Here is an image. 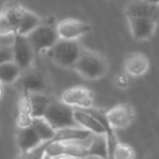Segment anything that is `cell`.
Masks as SVG:
<instances>
[{"label":"cell","mask_w":159,"mask_h":159,"mask_svg":"<svg viewBox=\"0 0 159 159\" xmlns=\"http://www.w3.org/2000/svg\"><path fill=\"white\" fill-rule=\"evenodd\" d=\"M76 125L95 135H104V128L98 118L88 110L74 109Z\"/></svg>","instance_id":"5bb4252c"},{"label":"cell","mask_w":159,"mask_h":159,"mask_svg":"<svg viewBox=\"0 0 159 159\" xmlns=\"http://www.w3.org/2000/svg\"><path fill=\"white\" fill-rule=\"evenodd\" d=\"M13 61L12 46H0V65Z\"/></svg>","instance_id":"d4e9b609"},{"label":"cell","mask_w":159,"mask_h":159,"mask_svg":"<svg viewBox=\"0 0 159 159\" xmlns=\"http://www.w3.org/2000/svg\"><path fill=\"white\" fill-rule=\"evenodd\" d=\"M20 86L21 92L34 93L45 92L48 89V79L45 74L39 69L34 66L21 72L18 81L16 82Z\"/></svg>","instance_id":"ba28073f"},{"label":"cell","mask_w":159,"mask_h":159,"mask_svg":"<svg viewBox=\"0 0 159 159\" xmlns=\"http://www.w3.org/2000/svg\"><path fill=\"white\" fill-rule=\"evenodd\" d=\"M17 114L31 115L32 116L30 93L21 92V94H20V98H19V100L17 102Z\"/></svg>","instance_id":"7402d4cb"},{"label":"cell","mask_w":159,"mask_h":159,"mask_svg":"<svg viewBox=\"0 0 159 159\" xmlns=\"http://www.w3.org/2000/svg\"><path fill=\"white\" fill-rule=\"evenodd\" d=\"M15 138L20 153H31L43 143L32 127L27 129H17Z\"/></svg>","instance_id":"4fadbf2b"},{"label":"cell","mask_w":159,"mask_h":159,"mask_svg":"<svg viewBox=\"0 0 159 159\" xmlns=\"http://www.w3.org/2000/svg\"><path fill=\"white\" fill-rule=\"evenodd\" d=\"M115 85L120 89H126L130 86V76L124 71L119 72L115 75L114 78Z\"/></svg>","instance_id":"603a6c76"},{"label":"cell","mask_w":159,"mask_h":159,"mask_svg":"<svg viewBox=\"0 0 159 159\" xmlns=\"http://www.w3.org/2000/svg\"><path fill=\"white\" fill-rule=\"evenodd\" d=\"M56 25L52 22H42L41 25L26 35L35 54L47 52L60 39Z\"/></svg>","instance_id":"3957f363"},{"label":"cell","mask_w":159,"mask_h":159,"mask_svg":"<svg viewBox=\"0 0 159 159\" xmlns=\"http://www.w3.org/2000/svg\"><path fill=\"white\" fill-rule=\"evenodd\" d=\"M146 1H148V2H150V3H152V4H154V5H157V6H159V0H146Z\"/></svg>","instance_id":"f546056e"},{"label":"cell","mask_w":159,"mask_h":159,"mask_svg":"<svg viewBox=\"0 0 159 159\" xmlns=\"http://www.w3.org/2000/svg\"><path fill=\"white\" fill-rule=\"evenodd\" d=\"M59 37L65 40H77L91 31V25L77 19H64L57 23Z\"/></svg>","instance_id":"9c48e42d"},{"label":"cell","mask_w":159,"mask_h":159,"mask_svg":"<svg viewBox=\"0 0 159 159\" xmlns=\"http://www.w3.org/2000/svg\"><path fill=\"white\" fill-rule=\"evenodd\" d=\"M15 34V31L8 20L0 13V35H8Z\"/></svg>","instance_id":"484cf974"},{"label":"cell","mask_w":159,"mask_h":159,"mask_svg":"<svg viewBox=\"0 0 159 159\" xmlns=\"http://www.w3.org/2000/svg\"><path fill=\"white\" fill-rule=\"evenodd\" d=\"M127 18L140 17L159 20V6L146 0H131L125 9Z\"/></svg>","instance_id":"7c38bea8"},{"label":"cell","mask_w":159,"mask_h":159,"mask_svg":"<svg viewBox=\"0 0 159 159\" xmlns=\"http://www.w3.org/2000/svg\"><path fill=\"white\" fill-rule=\"evenodd\" d=\"M34 117L31 115L17 114L16 116V127L17 129H27L31 128L33 125Z\"/></svg>","instance_id":"cb8c5ba5"},{"label":"cell","mask_w":159,"mask_h":159,"mask_svg":"<svg viewBox=\"0 0 159 159\" xmlns=\"http://www.w3.org/2000/svg\"><path fill=\"white\" fill-rule=\"evenodd\" d=\"M73 69L85 79L98 80L108 73L109 62L102 53L83 48Z\"/></svg>","instance_id":"6da1fadb"},{"label":"cell","mask_w":159,"mask_h":159,"mask_svg":"<svg viewBox=\"0 0 159 159\" xmlns=\"http://www.w3.org/2000/svg\"><path fill=\"white\" fill-rule=\"evenodd\" d=\"M149 68V59L143 52L133 51L125 57L124 69L130 77H141L148 72Z\"/></svg>","instance_id":"8fae6325"},{"label":"cell","mask_w":159,"mask_h":159,"mask_svg":"<svg viewBox=\"0 0 159 159\" xmlns=\"http://www.w3.org/2000/svg\"><path fill=\"white\" fill-rule=\"evenodd\" d=\"M130 33L134 39L145 41L151 39L157 28L158 21L149 18L130 17L128 18Z\"/></svg>","instance_id":"30bf717a"},{"label":"cell","mask_w":159,"mask_h":159,"mask_svg":"<svg viewBox=\"0 0 159 159\" xmlns=\"http://www.w3.org/2000/svg\"><path fill=\"white\" fill-rule=\"evenodd\" d=\"M61 102L73 109L90 110L94 108V94L92 90L83 86H75L65 89L61 96Z\"/></svg>","instance_id":"5b68a950"},{"label":"cell","mask_w":159,"mask_h":159,"mask_svg":"<svg viewBox=\"0 0 159 159\" xmlns=\"http://www.w3.org/2000/svg\"><path fill=\"white\" fill-rule=\"evenodd\" d=\"M42 22L43 21L39 16H37L35 13L24 8L22 15H21L20 21L17 28L16 34L26 36L31 32H33L34 29H36L39 25H41Z\"/></svg>","instance_id":"2e32d148"},{"label":"cell","mask_w":159,"mask_h":159,"mask_svg":"<svg viewBox=\"0 0 159 159\" xmlns=\"http://www.w3.org/2000/svg\"><path fill=\"white\" fill-rule=\"evenodd\" d=\"M32 128L43 143L51 141L56 133V130L44 117H34Z\"/></svg>","instance_id":"ffe728a7"},{"label":"cell","mask_w":159,"mask_h":159,"mask_svg":"<svg viewBox=\"0 0 159 159\" xmlns=\"http://www.w3.org/2000/svg\"><path fill=\"white\" fill-rule=\"evenodd\" d=\"M3 95H4V88H3V84L0 83V101L3 98Z\"/></svg>","instance_id":"f1b7e54d"},{"label":"cell","mask_w":159,"mask_h":159,"mask_svg":"<svg viewBox=\"0 0 159 159\" xmlns=\"http://www.w3.org/2000/svg\"><path fill=\"white\" fill-rule=\"evenodd\" d=\"M53 159H81L77 158V157H72V156H67V155H62V156H59V157H56Z\"/></svg>","instance_id":"83f0119b"},{"label":"cell","mask_w":159,"mask_h":159,"mask_svg":"<svg viewBox=\"0 0 159 159\" xmlns=\"http://www.w3.org/2000/svg\"><path fill=\"white\" fill-rule=\"evenodd\" d=\"M93 134L78 126L65 128L56 130L53 139L48 143L55 142H84L89 139Z\"/></svg>","instance_id":"9a60e30c"},{"label":"cell","mask_w":159,"mask_h":159,"mask_svg":"<svg viewBox=\"0 0 159 159\" xmlns=\"http://www.w3.org/2000/svg\"><path fill=\"white\" fill-rule=\"evenodd\" d=\"M136 152L133 147L128 143H118L115 148L111 159H135Z\"/></svg>","instance_id":"44dd1931"},{"label":"cell","mask_w":159,"mask_h":159,"mask_svg":"<svg viewBox=\"0 0 159 159\" xmlns=\"http://www.w3.org/2000/svg\"><path fill=\"white\" fill-rule=\"evenodd\" d=\"M44 118L55 130L77 126L74 117V109L61 101H52Z\"/></svg>","instance_id":"277c9868"},{"label":"cell","mask_w":159,"mask_h":159,"mask_svg":"<svg viewBox=\"0 0 159 159\" xmlns=\"http://www.w3.org/2000/svg\"><path fill=\"white\" fill-rule=\"evenodd\" d=\"M16 159H32L31 153H20Z\"/></svg>","instance_id":"4316f807"},{"label":"cell","mask_w":159,"mask_h":159,"mask_svg":"<svg viewBox=\"0 0 159 159\" xmlns=\"http://www.w3.org/2000/svg\"><path fill=\"white\" fill-rule=\"evenodd\" d=\"M136 116L134 106L128 102L116 104L105 112V117L115 130L129 128L135 121Z\"/></svg>","instance_id":"8992f818"},{"label":"cell","mask_w":159,"mask_h":159,"mask_svg":"<svg viewBox=\"0 0 159 159\" xmlns=\"http://www.w3.org/2000/svg\"><path fill=\"white\" fill-rule=\"evenodd\" d=\"M83 48L76 40L60 38L55 45L47 51V56L57 65L63 68H74L79 59Z\"/></svg>","instance_id":"7a4b0ae2"},{"label":"cell","mask_w":159,"mask_h":159,"mask_svg":"<svg viewBox=\"0 0 159 159\" xmlns=\"http://www.w3.org/2000/svg\"><path fill=\"white\" fill-rule=\"evenodd\" d=\"M13 61L19 66L21 72L34 66L35 52L26 36L20 34H14V41L12 44Z\"/></svg>","instance_id":"52a82bcc"},{"label":"cell","mask_w":159,"mask_h":159,"mask_svg":"<svg viewBox=\"0 0 159 159\" xmlns=\"http://www.w3.org/2000/svg\"><path fill=\"white\" fill-rule=\"evenodd\" d=\"M33 117H44L53 100L45 92L30 93Z\"/></svg>","instance_id":"e0dca14e"},{"label":"cell","mask_w":159,"mask_h":159,"mask_svg":"<svg viewBox=\"0 0 159 159\" xmlns=\"http://www.w3.org/2000/svg\"><path fill=\"white\" fill-rule=\"evenodd\" d=\"M84 159H103V158H100V157H87V158Z\"/></svg>","instance_id":"4dcf8cb0"},{"label":"cell","mask_w":159,"mask_h":159,"mask_svg":"<svg viewBox=\"0 0 159 159\" xmlns=\"http://www.w3.org/2000/svg\"><path fill=\"white\" fill-rule=\"evenodd\" d=\"M21 70L13 61H8L0 65V83L5 85H11L18 81Z\"/></svg>","instance_id":"ac0fdd59"},{"label":"cell","mask_w":159,"mask_h":159,"mask_svg":"<svg viewBox=\"0 0 159 159\" xmlns=\"http://www.w3.org/2000/svg\"><path fill=\"white\" fill-rule=\"evenodd\" d=\"M24 7L19 5L15 2H9L7 3L0 11V13L3 14V16L8 20V22L13 27L15 34L17 31V28L19 26V23L21 19V15L23 12Z\"/></svg>","instance_id":"d6986e66"}]
</instances>
